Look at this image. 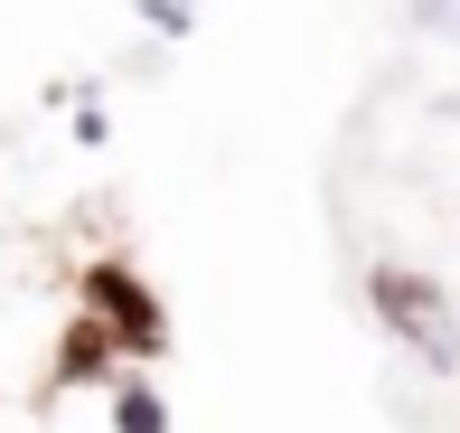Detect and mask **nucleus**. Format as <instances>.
Wrapping results in <instances>:
<instances>
[{"mask_svg": "<svg viewBox=\"0 0 460 433\" xmlns=\"http://www.w3.org/2000/svg\"><path fill=\"white\" fill-rule=\"evenodd\" d=\"M376 311H385V329H404V339L423 348L432 367H451V358H460V339H451V320H442V293H432L423 274L385 264V274H376Z\"/></svg>", "mask_w": 460, "mask_h": 433, "instance_id": "1", "label": "nucleus"}, {"mask_svg": "<svg viewBox=\"0 0 460 433\" xmlns=\"http://www.w3.org/2000/svg\"><path fill=\"white\" fill-rule=\"evenodd\" d=\"M413 29H432V38H460V0H413Z\"/></svg>", "mask_w": 460, "mask_h": 433, "instance_id": "2", "label": "nucleus"}, {"mask_svg": "<svg viewBox=\"0 0 460 433\" xmlns=\"http://www.w3.org/2000/svg\"><path fill=\"white\" fill-rule=\"evenodd\" d=\"M122 433H160V405L151 396H122Z\"/></svg>", "mask_w": 460, "mask_h": 433, "instance_id": "3", "label": "nucleus"}]
</instances>
